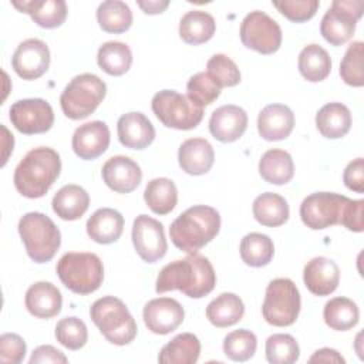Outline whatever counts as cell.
Wrapping results in <instances>:
<instances>
[{
    "mask_svg": "<svg viewBox=\"0 0 364 364\" xmlns=\"http://www.w3.org/2000/svg\"><path fill=\"white\" fill-rule=\"evenodd\" d=\"M219 230V212L208 205H195L171 223L169 236L172 243L182 252L195 253L213 240Z\"/></svg>",
    "mask_w": 364,
    "mask_h": 364,
    "instance_id": "3957f363",
    "label": "cell"
},
{
    "mask_svg": "<svg viewBox=\"0 0 364 364\" xmlns=\"http://www.w3.org/2000/svg\"><path fill=\"white\" fill-rule=\"evenodd\" d=\"M259 173L269 183L286 185L294 175L291 155L279 148L266 151L259 161Z\"/></svg>",
    "mask_w": 364,
    "mask_h": 364,
    "instance_id": "f1b7e54d",
    "label": "cell"
},
{
    "mask_svg": "<svg viewBox=\"0 0 364 364\" xmlns=\"http://www.w3.org/2000/svg\"><path fill=\"white\" fill-rule=\"evenodd\" d=\"M178 162L183 172L195 176L203 175L213 166V146L205 138H189L179 146Z\"/></svg>",
    "mask_w": 364,
    "mask_h": 364,
    "instance_id": "cb8c5ba5",
    "label": "cell"
},
{
    "mask_svg": "<svg viewBox=\"0 0 364 364\" xmlns=\"http://www.w3.org/2000/svg\"><path fill=\"white\" fill-rule=\"evenodd\" d=\"M239 34L245 47L264 55L276 53L282 46L283 37L279 23L260 10L245 16Z\"/></svg>",
    "mask_w": 364,
    "mask_h": 364,
    "instance_id": "7c38bea8",
    "label": "cell"
},
{
    "mask_svg": "<svg viewBox=\"0 0 364 364\" xmlns=\"http://www.w3.org/2000/svg\"><path fill=\"white\" fill-rule=\"evenodd\" d=\"M18 233L28 257L36 263L50 262L61 245L55 223L41 212H28L18 220Z\"/></svg>",
    "mask_w": 364,
    "mask_h": 364,
    "instance_id": "8992f818",
    "label": "cell"
},
{
    "mask_svg": "<svg viewBox=\"0 0 364 364\" xmlns=\"http://www.w3.org/2000/svg\"><path fill=\"white\" fill-rule=\"evenodd\" d=\"M61 283L75 294H90L100 289L104 280L101 259L90 252H68L55 266Z\"/></svg>",
    "mask_w": 364,
    "mask_h": 364,
    "instance_id": "5b68a950",
    "label": "cell"
},
{
    "mask_svg": "<svg viewBox=\"0 0 364 364\" xmlns=\"http://www.w3.org/2000/svg\"><path fill=\"white\" fill-rule=\"evenodd\" d=\"M55 338L68 350H80L87 344L88 330L81 318L64 317L55 326Z\"/></svg>",
    "mask_w": 364,
    "mask_h": 364,
    "instance_id": "7bdbcfd3",
    "label": "cell"
},
{
    "mask_svg": "<svg viewBox=\"0 0 364 364\" xmlns=\"http://www.w3.org/2000/svg\"><path fill=\"white\" fill-rule=\"evenodd\" d=\"M253 216L255 219L267 228H277L287 222L290 210L286 199L273 192H264L253 200Z\"/></svg>",
    "mask_w": 364,
    "mask_h": 364,
    "instance_id": "d6a6232c",
    "label": "cell"
},
{
    "mask_svg": "<svg viewBox=\"0 0 364 364\" xmlns=\"http://www.w3.org/2000/svg\"><path fill=\"white\" fill-rule=\"evenodd\" d=\"M1 146H3V155H1V166L6 165L7 162V158L10 155V152H13V145H14V138L13 135L9 132V129L1 125Z\"/></svg>",
    "mask_w": 364,
    "mask_h": 364,
    "instance_id": "db71d44e",
    "label": "cell"
},
{
    "mask_svg": "<svg viewBox=\"0 0 364 364\" xmlns=\"http://www.w3.org/2000/svg\"><path fill=\"white\" fill-rule=\"evenodd\" d=\"M26 309L37 318H51L61 311V291L50 282H37L31 284L24 297Z\"/></svg>",
    "mask_w": 364,
    "mask_h": 364,
    "instance_id": "603a6c76",
    "label": "cell"
},
{
    "mask_svg": "<svg viewBox=\"0 0 364 364\" xmlns=\"http://www.w3.org/2000/svg\"><path fill=\"white\" fill-rule=\"evenodd\" d=\"M220 90L208 73H196L186 82V97L200 108L212 104L220 95Z\"/></svg>",
    "mask_w": 364,
    "mask_h": 364,
    "instance_id": "ee69618b",
    "label": "cell"
},
{
    "mask_svg": "<svg viewBox=\"0 0 364 364\" xmlns=\"http://www.w3.org/2000/svg\"><path fill=\"white\" fill-rule=\"evenodd\" d=\"M90 317L107 341L115 346H127L136 337V323L122 300L104 296L90 307Z\"/></svg>",
    "mask_w": 364,
    "mask_h": 364,
    "instance_id": "277c9868",
    "label": "cell"
},
{
    "mask_svg": "<svg viewBox=\"0 0 364 364\" xmlns=\"http://www.w3.org/2000/svg\"><path fill=\"white\" fill-rule=\"evenodd\" d=\"M256 348V336L246 328L233 330L223 340V353L232 361L243 363L250 360L255 355Z\"/></svg>",
    "mask_w": 364,
    "mask_h": 364,
    "instance_id": "ab89813d",
    "label": "cell"
},
{
    "mask_svg": "<svg viewBox=\"0 0 364 364\" xmlns=\"http://www.w3.org/2000/svg\"><path fill=\"white\" fill-rule=\"evenodd\" d=\"M208 75L222 88L235 87L240 82V71L233 60L225 54H215L206 63Z\"/></svg>",
    "mask_w": 364,
    "mask_h": 364,
    "instance_id": "f6af8a7d",
    "label": "cell"
},
{
    "mask_svg": "<svg viewBox=\"0 0 364 364\" xmlns=\"http://www.w3.org/2000/svg\"><path fill=\"white\" fill-rule=\"evenodd\" d=\"M309 363H336V364H344L346 360L341 357V354L334 348H320L313 353V355L309 358Z\"/></svg>",
    "mask_w": 364,
    "mask_h": 364,
    "instance_id": "816d5d0a",
    "label": "cell"
},
{
    "mask_svg": "<svg viewBox=\"0 0 364 364\" xmlns=\"http://www.w3.org/2000/svg\"><path fill=\"white\" fill-rule=\"evenodd\" d=\"M273 6L290 21L303 23L316 14L320 3L317 0H282L273 1Z\"/></svg>",
    "mask_w": 364,
    "mask_h": 364,
    "instance_id": "bcb514c9",
    "label": "cell"
},
{
    "mask_svg": "<svg viewBox=\"0 0 364 364\" xmlns=\"http://www.w3.org/2000/svg\"><path fill=\"white\" fill-rule=\"evenodd\" d=\"M350 198L334 192H316L303 199L300 205L301 222L313 230H323L341 225V218Z\"/></svg>",
    "mask_w": 364,
    "mask_h": 364,
    "instance_id": "8fae6325",
    "label": "cell"
},
{
    "mask_svg": "<svg viewBox=\"0 0 364 364\" xmlns=\"http://www.w3.org/2000/svg\"><path fill=\"white\" fill-rule=\"evenodd\" d=\"M245 304L235 293H222L206 307V318L219 328L230 327L242 320Z\"/></svg>",
    "mask_w": 364,
    "mask_h": 364,
    "instance_id": "4dcf8cb0",
    "label": "cell"
},
{
    "mask_svg": "<svg viewBox=\"0 0 364 364\" xmlns=\"http://www.w3.org/2000/svg\"><path fill=\"white\" fill-rule=\"evenodd\" d=\"M97 63L104 73L118 77L131 68L132 51L125 43L107 41L98 48Z\"/></svg>",
    "mask_w": 364,
    "mask_h": 364,
    "instance_id": "8d00e7d4",
    "label": "cell"
},
{
    "mask_svg": "<svg viewBox=\"0 0 364 364\" xmlns=\"http://www.w3.org/2000/svg\"><path fill=\"white\" fill-rule=\"evenodd\" d=\"M364 43L354 41L348 46L341 63H340V77L341 80L351 87L364 85Z\"/></svg>",
    "mask_w": 364,
    "mask_h": 364,
    "instance_id": "b9f144b4",
    "label": "cell"
},
{
    "mask_svg": "<svg viewBox=\"0 0 364 364\" xmlns=\"http://www.w3.org/2000/svg\"><path fill=\"white\" fill-rule=\"evenodd\" d=\"M300 304V293L296 284L287 277H277L266 287L262 314L272 326H291L299 317Z\"/></svg>",
    "mask_w": 364,
    "mask_h": 364,
    "instance_id": "ba28073f",
    "label": "cell"
},
{
    "mask_svg": "<svg viewBox=\"0 0 364 364\" xmlns=\"http://www.w3.org/2000/svg\"><path fill=\"white\" fill-rule=\"evenodd\" d=\"M266 360L270 364H293L299 360L300 347L290 334H272L266 340Z\"/></svg>",
    "mask_w": 364,
    "mask_h": 364,
    "instance_id": "60d3db41",
    "label": "cell"
},
{
    "mask_svg": "<svg viewBox=\"0 0 364 364\" xmlns=\"http://www.w3.org/2000/svg\"><path fill=\"white\" fill-rule=\"evenodd\" d=\"M97 21L104 31L119 34L131 27L132 11L121 0H105L97 9Z\"/></svg>",
    "mask_w": 364,
    "mask_h": 364,
    "instance_id": "74e56055",
    "label": "cell"
},
{
    "mask_svg": "<svg viewBox=\"0 0 364 364\" xmlns=\"http://www.w3.org/2000/svg\"><path fill=\"white\" fill-rule=\"evenodd\" d=\"M11 4L21 13L28 14L33 21L43 28L60 27L68 13L64 0H14Z\"/></svg>",
    "mask_w": 364,
    "mask_h": 364,
    "instance_id": "d4e9b609",
    "label": "cell"
},
{
    "mask_svg": "<svg viewBox=\"0 0 364 364\" xmlns=\"http://www.w3.org/2000/svg\"><path fill=\"white\" fill-rule=\"evenodd\" d=\"M216 30L215 18L203 10H191L179 21V36L186 44L198 46L209 41Z\"/></svg>",
    "mask_w": 364,
    "mask_h": 364,
    "instance_id": "1f68e13d",
    "label": "cell"
},
{
    "mask_svg": "<svg viewBox=\"0 0 364 364\" xmlns=\"http://www.w3.org/2000/svg\"><path fill=\"white\" fill-rule=\"evenodd\" d=\"M54 213L63 220L80 219L90 206V195L80 185H65L57 191L51 202Z\"/></svg>",
    "mask_w": 364,
    "mask_h": 364,
    "instance_id": "4316f807",
    "label": "cell"
},
{
    "mask_svg": "<svg viewBox=\"0 0 364 364\" xmlns=\"http://www.w3.org/2000/svg\"><path fill=\"white\" fill-rule=\"evenodd\" d=\"M61 171V159L50 146L30 149L14 169L13 182L17 192L26 198L44 196Z\"/></svg>",
    "mask_w": 364,
    "mask_h": 364,
    "instance_id": "7a4b0ae2",
    "label": "cell"
},
{
    "mask_svg": "<svg viewBox=\"0 0 364 364\" xmlns=\"http://www.w3.org/2000/svg\"><path fill=\"white\" fill-rule=\"evenodd\" d=\"M155 117L168 128L188 131L196 128L203 118V108L175 90L158 91L151 101Z\"/></svg>",
    "mask_w": 364,
    "mask_h": 364,
    "instance_id": "9c48e42d",
    "label": "cell"
},
{
    "mask_svg": "<svg viewBox=\"0 0 364 364\" xmlns=\"http://www.w3.org/2000/svg\"><path fill=\"white\" fill-rule=\"evenodd\" d=\"M11 67L23 80H37L50 67L48 46L38 38L21 41L13 53Z\"/></svg>",
    "mask_w": 364,
    "mask_h": 364,
    "instance_id": "9a60e30c",
    "label": "cell"
},
{
    "mask_svg": "<svg viewBox=\"0 0 364 364\" xmlns=\"http://www.w3.org/2000/svg\"><path fill=\"white\" fill-rule=\"evenodd\" d=\"M109 145V128L102 121H91L80 125L71 139L75 155L84 161L101 156Z\"/></svg>",
    "mask_w": 364,
    "mask_h": 364,
    "instance_id": "ac0fdd59",
    "label": "cell"
},
{
    "mask_svg": "<svg viewBox=\"0 0 364 364\" xmlns=\"http://www.w3.org/2000/svg\"><path fill=\"white\" fill-rule=\"evenodd\" d=\"M185 310L182 304L171 297H158L149 300L142 310L145 326L154 334H169L183 321Z\"/></svg>",
    "mask_w": 364,
    "mask_h": 364,
    "instance_id": "2e32d148",
    "label": "cell"
},
{
    "mask_svg": "<svg viewBox=\"0 0 364 364\" xmlns=\"http://www.w3.org/2000/svg\"><path fill=\"white\" fill-rule=\"evenodd\" d=\"M136 4L145 14H161L169 6L168 0H138Z\"/></svg>",
    "mask_w": 364,
    "mask_h": 364,
    "instance_id": "f5cc1de1",
    "label": "cell"
},
{
    "mask_svg": "<svg viewBox=\"0 0 364 364\" xmlns=\"http://www.w3.org/2000/svg\"><path fill=\"white\" fill-rule=\"evenodd\" d=\"M87 235L100 245L117 242L124 230V216L112 208L97 209L87 220Z\"/></svg>",
    "mask_w": 364,
    "mask_h": 364,
    "instance_id": "484cf974",
    "label": "cell"
},
{
    "mask_svg": "<svg viewBox=\"0 0 364 364\" xmlns=\"http://www.w3.org/2000/svg\"><path fill=\"white\" fill-rule=\"evenodd\" d=\"M294 128V114L284 104H269L257 117L259 135L266 141L286 139Z\"/></svg>",
    "mask_w": 364,
    "mask_h": 364,
    "instance_id": "7402d4cb",
    "label": "cell"
},
{
    "mask_svg": "<svg viewBox=\"0 0 364 364\" xmlns=\"http://www.w3.org/2000/svg\"><path fill=\"white\" fill-rule=\"evenodd\" d=\"M363 208H364L363 199H355V200L350 199L348 203L346 205V209L341 218V225L351 232H363L364 230Z\"/></svg>",
    "mask_w": 364,
    "mask_h": 364,
    "instance_id": "c3c4849f",
    "label": "cell"
},
{
    "mask_svg": "<svg viewBox=\"0 0 364 364\" xmlns=\"http://www.w3.org/2000/svg\"><path fill=\"white\" fill-rule=\"evenodd\" d=\"M216 284V273L208 257L198 252L189 253L185 259L173 260L164 266L158 273L155 290L166 293L181 290L192 299H200L209 294Z\"/></svg>",
    "mask_w": 364,
    "mask_h": 364,
    "instance_id": "6da1fadb",
    "label": "cell"
},
{
    "mask_svg": "<svg viewBox=\"0 0 364 364\" xmlns=\"http://www.w3.org/2000/svg\"><path fill=\"white\" fill-rule=\"evenodd\" d=\"M26 343L16 333H4L0 336V361L6 364H18L26 357Z\"/></svg>",
    "mask_w": 364,
    "mask_h": 364,
    "instance_id": "7dc6e473",
    "label": "cell"
},
{
    "mask_svg": "<svg viewBox=\"0 0 364 364\" xmlns=\"http://www.w3.org/2000/svg\"><path fill=\"white\" fill-rule=\"evenodd\" d=\"M105 185L117 193H129L138 188L142 179L141 166L129 156L115 155L107 159L101 169Z\"/></svg>",
    "mask_w": 364,
    "mask_h": 364,
    "instance_id": "e0dca14e",
    "label": "cell"
},
{
    "mask_svg": "<svg viewBox=\"0 0 364 364\" xmlns=\"http://www.w3.org/2000/svg\"><path fill=\"white\" fill-rule=\"evenodd\" d=\"M316 127L324 138L338 139L351 128V112L341 102H328L317 111Z\"/></svg>",
    "mask_w": 364,
    "mask_h": 364,
    "instance_id": "83f0119b",
    "label": "cell"
},
{
    "mask_svg": "<svg viewBox=\"0 0 364 364\" xmlns=\"http://www.w3.org/2000/svg\"><path fill=\"white\" fill-rule=\"evenodd\" d=\"M132 243L144 262L155 263L168 250L164 225L148 215L136 216L132 225Z\"/></svg>",
    "mask_w": 364,
    "mask_h": 364,
    "instance_id": "5bb4252c",
    "label": "cell"
},
{
    "mask_svg": "<svg viewBox=\"0 0 364 364\" xmlns=\"http://www.w3.org/2000/svg\"><path fill=\"white\" fill-rule=\"evenodd\" d=\"M299 73L310 82L326 80L331 71V60L328 53L318 44L306 46L299 54Z\"/></svg>",
    "mask_w": 364,
    "mask_h": 364,
    "instance_id": "e575fe53",
    "label": "cell"
},
{
    "mask_svg": "<svg viewBox=\"0 0 364 364\" xmlns=\"http://www.w3.org/2000/svg\"><path fill=\"white\" fill-rule=\"evenodd\" d=\"M105 94V82L95 74L84 73L65 85L60 95V105L67 118L84 119L98 108Z\"/></svg>",
    "mask_w": 364,
    "mask_h": 364,
    "instance_id": "52a82bcc",
    "label": "cell"
},
{
    "mask_svg": "<svg viewBox=\"0 0 364 364\" xmlns=\"http://www.w3.org/2000/svg\"><path fill=\"white\" fill-rule=\"evenodd\" d=\"M119 142L129 149H145L155 139V128L142 112H127L117 124Z\"/></svg>",
    "mask_w": 364,
    "mask_h": 364,
    "instance_id": "44dd1931",
    "label": "cell"
},
{
    "mask_svg": "<svg viewBox=\"0 0 364 364\" xmlns=\"http://www.w3.org/2000/svg\"><path fill=\"white\" fill-rule=\"evenodd\" d=\"M323 318L330 328L337 331H347L357 326L360 311L351 299L334 297L324 304Z\"/></svg>",
    "mask_w": 364,
    "mask_h": 364,
    "instance_id": "d590c367",
    "label": "cell"
},
{
    "mask_svg": "<svg viewBox=\"0 0 364 364\" xmlns=\"http://www.w3.org/2000/svg\"><path fill=\"white\" fill-rule=\"evenodd\" d=\"M144 200L154 213L168 215L178 203V189L169 178H155L146 183Z\"/></svg>",
    "mask_w": 364,
    "mask_h": 364,
    "instance_id": "836d02e7",
    "label": "cell"
},
{
    "mask_svg": "<svg viewBox=\"0 0 364 364\" xmlns=\"http://www.w3.org/2000/svg\"><path fill=\"white\" fill-rule=\"evenodd\" d=\"M30 364H40V363H68V358L64 355V353H61L60 350H57L55 347L46 344V346H40L37 347L33 353L31 357L28 360Z\"/></svg>",
    "mask_w": 364,
    "mask_h": 364,
    "instance_id": "f907efd6",
    "label": "cell"
},
{
    "mask_svg": "<svg viewBox=\"0 0 364 364\" xmlns=\"http://www.w3.org/2000/svg\"><path fill=\"white\" fill-rule=\"evenodd\" d=\"M363 0H334L320 23L323 38L331 46L347 43L355 31L357 21L363 16Z\"/></svg>",
    "mask_w": 364,
    "mask_h": 364,
    "instance_id": "30bf717a",
    "label": "cell"
},
{
    "mask_svg": "<svg viewBox=\"0 0 364 364\" xmlns=\"http://www.w3.org/2000/svg\"><path fill=\"white\" fill-rule=\"evenodd\" d=\"M344 185L357 193L364 192V161L363 158L353 159L343 173Z\"/></svg>",
    "mask_w": 364,
    "mask_h": 364,
    "instance_id": "681fc988",
    "label": "cell"
},
{
    "mask_svg": "<svg viewBox=\"0 0 364 364\" xmlns=\"http://www.w3.org/2000/svg\"><path fill=\"white\" fill-rule=\"evenodd\" d=\"M247 128V114L243 108L226 104L216 108L209 119L212 136L220 142L237 141Z\"/></svg>",
    "mask_w": 364,
    "mask_h": 364,
    "instance_id": "d6986e66",
    "label": "cell"
},
{
    "mask_svg": "<svg viewBox=\"0 0 364 364\" xmlns=\"http://www.w3.org/2000/svg\"><path fill=\"white\" fill-rule=\"evenodd\" d=\"M303 280L310 293L328 296L338 286L340 269L334 260L326 256H317L304 266Z\"/></svg>",
    "mask_w": 364,
    "mask_h": 364,
    "instance_id": "ffe728a7",
    "label": "cell"
},
{
    "mask_svg": "<svg viewBox=\"0 0 364 364\" xmlns=\"http://www.w3.org/2000/svg\"><path fill=\"white\" fill-rule=\"evenodd\" d=\"M10 121L24 135L47 132L54 124L51 105L43 98L18 100L10 107Z\"/></svg>",
    "mask_w": 364,
    "mask_h": 364,
    "instance_id": "4fadbf2b",
    "label": "cell"
},
{
    "mask_svg": "<svg viewBox=\"0 0 364 364\" xmlns=\"http://www.w3.org/2000/svg\"><path fill=\"white\" fill-rule=\"evenodd\" d=\"M199 354V338L192 333H181L162 347L158 361L161 364H195Z\"/></svg>",
    "mask_w": 364,
    "mask_h": 364,
    "instance_id": "f546056e",
    "label": "cell"
},
{
    "mask_svg": "<svg viewBox=\"0 0 364 364\" xmlns=\"http://www.w3.org/2000/svg\"><path fill=\"white\" fill-rule=\"evenodd\" d=\"M240 257L250 267H262L270 263L274 255V245L267 235L252 232L240 240Z\"/></svg>",
    "mask_w": 364,
    "mask_h": 364,
    "instance_id": "f35d334b",
    "label": "cell"
}]
</instances>
